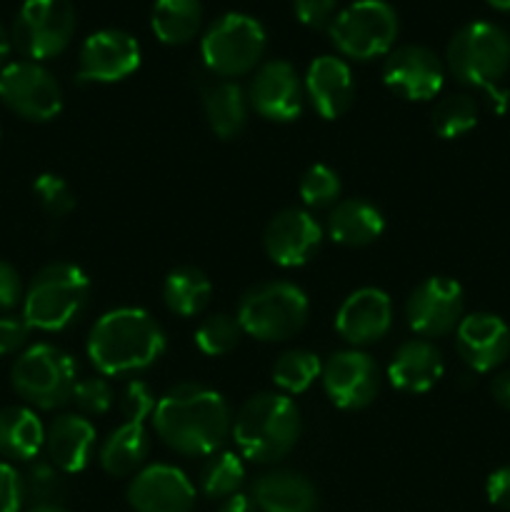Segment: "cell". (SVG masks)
Returning <instances> with one entry per match:
<instances>
[{"mask_svg":"<svg viewBox=\"0 0 510 512\" xmlns=\"http://www.w3.org/2000/svg\"><path fill=\"white\" fill-rule=\"evenodd\" d=\"M323 373L320 358L310 350L295 348L280 355L273 365V380L283 395H300L315 383Z\"/></svg>","mask_w":510,"mask_h":512,"instance_id":"1f68e13d","label":"cell"},{"mask_svg":"<svg viewBox=\"0 0 510 512\" xmlns=\"http://www.w3.org/2000/svg\"><path fill=\"white\" fill-rule=\"evenodd\" d=\"M0 100L15 115L48 123L63 110V90L48 68L33 60L10 63L0 70Z\"/></svg>","mask_w":510,"mask_h":512,"instance_id":"8fae6325","label":"cell"},{"mask_svg":"<svg viewBox=\"0 0 510 512\" xmlns=\"http://www.w3.org/2000/svg\"><path fill=\"white\" fill-rule=\"evenodd\" d=\"M490 5H493V8H498V10H508L510 13V0H488Z\"/></svg>","mask_w":510,"mask_h":512,"instance_id":"681fc988","label":"cell"},{"mask_svg":"<svg viewBox=\"0 0 510 512\" xmlns=\"http://www.w3.org/2000/svg\"><path fill=\"white\" fill-rule=\"evenodd\" d=\"M268 35L260 20L245 13H225L208 25L200 40V55L210 73L230 80L250 73L260 63Z\"/></svg>","mask_w":510,"mask_h":512,"instance_id":"ba28073f","label":"cell"},{"mask_svg":"<svg viewBox=\"0 0 510 512\" xmlns=\"http://www.w3.org/2000/svg\"><path fill=\"white\" fill-rule=\"evenodd\" d=\"M210 295H213L210 278L195 265H180V268L170 270L163 280L165 305L170 313L180 315V318H193V315L203 313L205 305L210 303Z\"/></svg>","mask_w":510,"mask_h":512,"instance_id":"f1b7e54d","label":"cell"},{"mask_svg":"<svg viewBox=\"0 0 510 512\" xmlns=\"http://www.w3.org/2000/svg\"><path fill=\"white\" fill-rule=\"evenodd\" d=\"M465 295L460 283L445 275H433L415 285L405 303V318L413 333L423 338H440L458 330L463 320Z\"/></svg>","mask_w":510,"mask_h":512,"instance_id":"7c38bea8","label":"cell"},{"mask_svg":"<svg viewBox=\"0 0 510 512\" xmlns=\"http://www.w3.org/2000/svg\"><path fill=\"white\" fill-rule=\"evenodd\" d=\"M385 218L363 198L338 200L328 215V235L345 248H365L383 235Z\"/></svg>","mask_w":510,"mask_h":512,"instance_id":"d4e9b609","label":"cell"},{"mask_svg":"<svg viewBox=\"0 0 510 512\" xmlns=\"http://www.w3.org/2000/svg\"><path fill=\"white\" fill-rule=\"evenodd\" d=\"M203 113L210 130L218 138L230 140L248 123V98L233 80H213L203 88Z\"/></svg>","mask_w":510,"mask_h":512,"instance_id":"484cf974","label":"cell"},{"mask_svg":"<svg viewBox=\"0 0 510 512\" xmlns=\"http://www.w3.org/2000/svg\"><path fill=\"white\" fill-rule=\"evenodd\" d=\"M33 193L35 198H38L40 208H43L50 218H65V215L75 208L73 190H70V185L65 183L60 175H38L33 183Z\"/></svg>","mask_w":510,"mask_h":512,"instance_id":"8d00e7d4","label":"cell"},{"mask_svg":"<svg viewBox=\"0 0 510 512\" xmlns=\"http://www.w3.org/2000/svg\"><path fill=\"white\" fill-rule=\"evenodd\" d=\"M218 512H258V505H255L253 495H245V493H235L230 498H225L220 503Z\"/></svg>","mask_w":510,"mask_h":512,"instance_id":"bcb514c9","label":"cell"},{"mask_svg":"<svg viewBox=\"0 0 510 512\" xmlns=\"http://www.w3.org/2000/svg\"><path fill=\"white\" fill-rule=\"evenodd\" d=\"M25 512H70V510H65L63 505H35V508H30Z\"/></svg>","mask_w":510,"mask_h":512,"instance_id":"c3c4849f","label":"cell"},{"mask_svg":"<svg viewBox=\"0 0 510 512\" xmlns=\"http://www.w3.org/2000/svg\"><path fill=\"white\" fill-rule=\"evenodd\" d=\"M253 500L260 512H315L318 490L305 475L295 470H273L260 475L253 488Z\"/></svg>","mask_w":510,"mask_h":512,"instance_id":"cb8c5ba5","label":"cell"},{"mask_svg":"<svg viewBox=\"0 0 510 512\" xmlns=\"http://www.w3.org/2000/svg\"><path fill=\"white\" fill-rule=\"evenodd\" d=\"M148 453L150 438L145 423L125 420L120 428H115L105 438L103 448H100V465L113 478H125V475H133L145 463Z\"/></svg>","mask_w":510,"mask_h":512,"instance_id":"83f0119b","label":"cell"},{"mask_svg":"<svg viewBox=\"0 0 510 512\" xmlns=\"http://www.w3.org/2000/svg\"><path fill=\"white\" fill-rule=\"evenodd\" d=\"M443 373V353L425 338H415L400 345L388 363L390 385L413 395L433 390Z\"/></svg>","mask_w":510,"mask_h":512,"instance_id":"7402d4cb","label":"cell"},{"mask_svg":"<svg viewBox=\"0 0 510 512\" xmlns=\"http://www.w3.org/2000/svg\"><path fill=\"white\" fill-rule=\"evenodd\" d=\"M310 315L308 295L295 283L270 280L250 288L240 298L238 323L245 335L263 343H280L305 328Z\"/></svg>","mask_w":510,"mask_h":512,"instance_id":"8992f818","label":"cell"},{"mask_svg":"<svg viewBox=\"0 0 510 512\" xmlns=\"http://www.w3.org/2000/svg\"><path fill=\"white\" fill-rule=\"evenodd\" d=\"M165 353L158 320L140 308H115L98 318L88 335V358L103 375L140 373Z\"/></svg>","mask_w":510,"mask_h":512,"instance_id":"7a4b0ae2","label":"cell"},{"mask_svg":"<svg viewBox=\"0 0 510 512\" xmlns=\"http://www.w3.org/2000/svg\"><path fill=\"white\" fill-rule=\"evenodd\" d=\"M120 410H123L125 420H133V423H145V418H153L155 410V395L153 390L145 383L135 380L125 388L123 400H120Z\"/></svg>","mask_w":510,"mask_h":512,"instance_id":"f35d334b","label":"cell"},{"mask_svg":"<svg viewBox=\"0 0 510 512\" xmlns=\"http://www.w3.org/2000/svg\"><path fill=\"white\" fill-rule=\"evenodd\" d=\"M445 63L425 45H400L383 65V83L405 100H430L440 93Z\"/></svg>","mask_w":510,"mask_h":512,"instance_id":"2e32d148","label":"cell"},{"mask_svg":"<svg viewBox=\"0 0 510 512\" xmlns=\"http://www.w3.org/2000/svg\"><path fill=\"white\" fill-rule=\"evenodd\" d=\"M23 298L25 288L20 273L10 263H3V260H0V313L13 310L15 305L23 303Z\"/></svg>","mask_w":510,"mask_h":512,"instance_id":"7bdbcfd3","label":"cell"},{"mask_svg":"<svg viewBox=\"0 0 510 512\" xmlns=\"http://www.w3.org/2000/svg\"><path fill=\"white\" fill-rule=\"evenodd\" d=\"M455 348L473 373H490L508 360L510 328L493 313L465 315L455 330Z\"/></svg>","mask_w":510,"mask_h":512,"instance_id":"d6986e66","label":"cell"},{"mask_svg":"<svg viewBox=\"0 0 510 512\" xmlns=\"http://www.w3.org/2000/svg\"><path fill=\"white\" fill-rule=\"evenodd\" d=\"M335 5L338 0H293L295 15L308 28H330L335 20Z\"/></svg>","mask_w":510,"mask_h":512,"instance_id":"60d3db41","label":"cell"},{"mask_svg":"<svg viewBox=\"0 0 510 512\" xmlns=\"http://www.w3.org/2000/svg\"><path fill=\"white\" fill-rule=\"evenodd\" d=\"M63 470L55 468L53 463H33L28 473L23 475V490H25V503L30 508L35 505H60L65 498V478Z\"/></svg>","mask_w":510,"mask_h":512,"instance_id":"e575fe53","label":"cell"},{"mask_svg":"<svg viewBox=\"0 0 510 512\" xmlns=\"http://www.w3.org/2000/svg\"><path fill=\"white\" fill-rule=\"evenodd\" d=\"M128 503L135 512H190L195 488L180 468L155 463L138 470L130 480Z\"/></svg>","mask_w":510,"mask_h":512,"instance_id":"ac0fdd59","label":"cell"},{"mask_svg":"<svg viewBox=\"0 0 510 512\" xmlns=\"http://www.w3.org/2000/svg\"><path fill=\"white\" fill-rule=\"evenodd\" d=\"M330 40L353 60L388 55L398 38V13L385 0H355L330 23Z\"/></svg>","mask_w":510,"mask_h":512,"instance_id":"9c48e42d","label":"cell"},{"mask_svg":"<svg viewBox=\"0 0 510 512\" xmlns=\"http://www.w3.org/2000/svg\"><path fill=\"white\" fill-rule=\"evenodd\" d=\"M140 65V43L130 33L105 28L88 35L80 48V83H118L133 75Z\"/></svg>","mask_w":510,"mask_h":512,"instance_id":"5bb4252c","label":"cell"},{"mask_svg":"<svg viewBox=\"0 0 510 512\" xmlns=\"http://www.w3.org/2000/svg\"><path fill=\"white\" fill-rule=\"evenodd\" d=\"M75 8L70 0H25L13 23V45L33 63L63 53L75 35Z\"/></svg>","mask_w":510,"mask_h":512,"instance_id":"30bf717a","label":"cell"},{"mask_svg":"<svg viewBox=\"0 0 510 512\" xmlns=\"http://www.w3.org/2000/svg\"><path fill=\"white\" fill-rule=\"evenodd\" d=\"M445 68L458 83L503 98V93H498V83L510 70V35L488 20L463 25L450 38Z\"/></svg>","mask_w":510,"mask_h":512,"instance_id":"5b68a950","label":"cell"},{"mask_svg":"<svg viewBox=\"0 0 510 512\" xmlns=\"http://www.w3.org/2000/svg\"><path fill=\"white\" fill-rule=\"evenodd\" d=\"M323 228L318 220L300 208H285L270 218L263 230V248L280 268H300L318 253Z\"/></svg>","mask_w":510,"mask_h":512,"instance_id":"e0dca14e","label":"cell"},{"mask_svg":"<svg viewBox=\"0 0 510 512\" xmlns=\"http://www.w3.org/2000/svg\"><path fill=\"white\" fill-rule=\"evenodd\" d=\"M78 365L65 350L38 343L18 355L13 365V388L28 405L58 410L73 400Z\"/></svg>","mask_w":510,"mask_h":512,"instance_id":"52a82bcc","label":"cell"},{"mask_svg":"<svg viewBox=\"0 0 510 512\" xmlns=\"http://www.w3.org/2000/svg\"><path fill=\"white\" fill-rule=\"evenodd\" d=\"M25 503L23 475L8 463H0V512H20Z\"/></svg>","mask_w":510,"mask_h":512,"instance_id":"ab89813d","label":"cell"},{"mask_svg":"<svg viewBox=\"0 0 510 512\" xmlns=\"http://www.w3.org/2000/svg\"><path fill=\"white\" fill-rule=\"evenodd\" d=\"M485 495L495 508L510 510V465H503L495 473H490L488 483H485Z\"/></svg>","mask_w":510,"mask_h":512,"instance_id":"ee69618b","label":"cell"},{"mask_svg":"<svg viewBox=\"0 0 510 512\" xmlns=\"http://www.w3.org/2000/svg\"><path fill=\"white\" fill-rule=\"evenodd\" d=\"M153 425L170 450L190 458H208L223 448L233 430L230 408L215 390L198 383H180L155 403Z\"/></svg>","mask_w":510,"mask_h":512,"instance_id":"6da1fadb","label":"cell"},{"mask_svg":"<svg viewBox=\"0 0 510 512\" xmlns=\"http://www.w3.org/2000/svg\"><path fill=\"white\" fill-rule=\"evenodd\" d=\"M243 483L245 465L240 455L230 453V450H218V453L208 455L203 470H200V488L213 500H225L240 493Z\"/></svg>","mask_w":510,"mask_h":512,"instance_id":"4dcf8cb0","label":"cell"},{"mask_svg":"<svg viewBox=\"0 0 510 512\" xmlns=\"http://www.w3.org/2000/svg\"><path fill=\"white\" fill-rule=\"evenodd\" d=\"M490 395L503 410H510V370H503L490 383Z\"/></svg>","mask_w":510,"mask_h":512,"instance_id":"f6af8a7d","label":"cell"},{"mask_svg":"<svg viewBox=\"0 0 510 512\" xmlns=\"http://www.w3.org/2000/svg\"><path fill=\"white\" fill-rule=\"evenodd\" d=\"M150 23L165 45H185L200 33L203 3L200 0H155Z\"/></svg>","mask_w":510,"mask_h":512,"instance_id":"f546056e","label":"cell"},{"mask_svg":"<svg viewBox=\"0 0 510 512\" xmlns=\"http://www.w3.org/2000/svg\"><path fill=\"white\" fill-rule=\"evenodd\" d=\"M30 338V325L25 323L23 315H3L0 318V358L23 350Z\"/></svg>","mask_w":510,"mask_h":512,"instance_id":"b9f144b4","label":"cell"},{"mask_svg":"<svg viewBox=\"0 0 510 512\" xmlns=\"http://www.w3.org/2000/svg\"><path fill=\"white\" fill-rule=\"evenodd\" d=\"M478 103L468 93H450L433 108V130L445 140H455L478 125Z\"/></svg>","mask_w":510,"mask_h":512,"instance_id":"d6a6232c","label":"cell"},{"mask_svg":"<svg viewBox=\"0 0 510 512\" xmlns=\"http://www.w3.org/2000/svg\"><path fill=\"white\" fill-rule=\"evenodd\" d=\"M300 430V410L288 395L260 393L240 405L230 433L243 458L268 465L283 460L298 445Z\"/></svg>","mask_w":510,"mask_h":512,"instance_id":"3957f363","label":"cell"},{"mask_svg":"<svg viewBox=\"0 0 510 512\" xmlns=\"http://www.w3.org/2000/svg\"><path fill=\"white\" fill-rule=\"evenodd\" d=\"M113 388L105 378H85L75 383L73 403L83 415H105L113 408Z\"/></svg>","mask_w":510,"mask_h":512,"instance_id":"74e56055","label":"cell"},{"mask_svg":"<svg viewBox=\"0 0 510 512\" xmlns=\"http://www.w3.org/2000/svg\"><path fill=\"white\" fill-rule=\"evenodd\" d=\"M45 448V425L23 405L0 410V455L10 460H33Z\"/></svg>","mask_w":510,"mask_h":512,"instance_id":"4316f807","label":"cell"},{"mask_svg":"<svg viewBox=\"0 0 510 512\" xmlns=\"http://www.w3.org/2000/svg\"><path fill=\"white\" fill-rule=\"evenodd\" d=\"M305 98L315 113L325 120H338L353 105L355 80L350 65L335 55H320L308 65L305 73Z\"/></svg>","mask_w":510,"mask_h":512,"instance_id":"44dd1931","label":"cell"},{"mask_svg":"<svg viewBox=\"0 0 510 512\" xmlns=\"http://www.w3.org/2000/svg\"><path fill=\"white\" fill-rule=\"evenodd\" d=\"M243 328H240L238 318L225 313L208 315L203 323L195 330V345L200 348V353L210 355V358H220V355H228L238 348L240 338H243Z\"/></svg>","mask_w":510,"mask_h":512,"instance_id":"836d02e7","label":"cell"},{"mask_svg":"<svg viewBox=\"0 0 510 512\" xmlns=\"http://www.w3.org/2000/svg\"><path fill=\"white\" fill-rule=\"evenodd\" d=\"M393 325V303L380 288H360L343 300L335 315V330L345 343L358 345L378 343Z\"/></svg>","mask_w":510,"mask_h":512,"instance_id":"ffe728a7","label":"cell"},{"mask_svg":"<svg viewBox=\"0 0 510 512\" xmlns=\"http://www.w3.org/2000/svg\"><path fill=\"white\" fill-rule=\"evenodd\" d=\"M90 300V280L78 265L50 263L25 288L23 318L30 330L60 333L83 315Z\"/></svg>","mask_w":510,"mask_h":512,"instance_id":"277c9868","label":"cell"},{"mask_svg":"<svg viewBox=\"0 0 510 512\" xmlns=\"http://www.w3.org/2000/svg\"><path fill=\"white\" fill-rule=\"evenodd\" d=\"M298 193L308 208H330L340 198V178L328 165H310L303 173Z\"/></svg>","mask_w":510,"mask_h":512,"instance_id":"d590c367","label":"cell"},{"mask_svg":"<svg viewBox=\"0 0 510 512\" xmlns=\"http://www.w3.org/2000/svg\"><path fill=\"white\" fill-rule=\"evenodd\" d=\"M10 50H13V35L5 30V25L0 23V65L5 63V58L10 55Z\"/></svg>","mask_w":510,"mask_h":512,"instance_id":"7dc6e473","label":"cell"},{"mask_svg":"<svg viewBox=\"0 0 510 512\" xmlns=\"http://www.w3.org/2000/svg\"><path fill=\"white\" fill-rule=\"evenodd\" d=\"M305 85L288 60H268L255 70L250 83V105L273 123H290L303 113Z\"/></svg>","mask_w":510,"mask_h":512,"instance_id":"9a60e30c","label":"cell"},{"mask_svg":"<svg viewBox=\"0 0 510 512\" xmlns=\"http://www.w3.org/2000/svg\"><path fill=\"white\" fill-rule=\"evenodd\" d=\"M323 390L343 410H363L378 398L380 370L363 350H340L323 365Z\"/></svg>","mask_w":510,"mask_h":512,"instance_id":"4fadbf2b","label":"cell"},{"mask_svg":"<svg viewBox=\"0 0 510 512\" xmlns=\"http://www.w3.org/2000/svg\"><path fill=\"white\" fill-rule=\"evenodd\" d=\"M95 438H98L95 425L85 415H58L45 428V453H48L50 463L63 470L65 475L80 473L90 463Z\"/></svg>","mask_w":510,"mask_h":512,"instance_id":"603a6c76","label":"cell"}]
</instances>
